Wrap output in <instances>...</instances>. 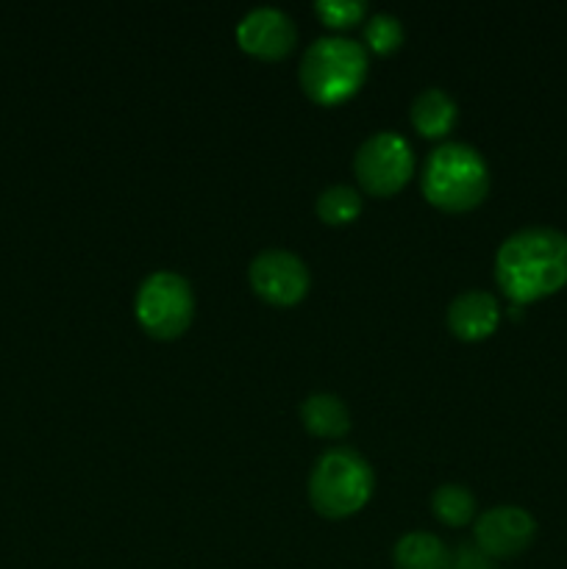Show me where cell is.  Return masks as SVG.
Listing matches in <instances>:
<instances>
[{
  "mask_svg": "<svg viewBox=\"0 0 567 569\" xmlns=\"http://www.w3.org/2000/svg\"><path fill=\"white\" fill-rule=\"evenodd\" d=\"M495 281L515 306L559 292L567 283V233L548 226L509 233L495 253Z\"/></svg>",
  "mask_w": 567,
  "mask_h": 569,
  "instance_id": "6da1fadb",
  "label": "cell"
},
{
  "mask_svg": "<svg viewBox=\"0 0 567 569\" xmlns=\"http://www.w3.org/2000/svg\"><path fill=\"white\" fill-rule=\"evenodd\" d=\"M420 189L431 206L442 211L476 209L489 192V167L467 142H439L426 156Z\"/></svg>",
  "mask_w": 567,
  "mask_h": 569,
  "instance_id": "7a4b0ae2",
  "label": "cell"
},
{
  "mask_svg": "<svg viewBox=\"0 0 567 569\" xmlns=\"http://www.w3.org/2000/svg\"><path fill=\"white\" fill-rule=\"evenodd\" d=\"M300 87L315 103L337 106L354 98L367 78V48L348 37H320L300 59Z\"/></svg>",
  "mask_w": 567,
  "mask_h": 569,
  "instance_id": "3957f363",
  "label": "cell"
},
{
  "mask_svg": "<svg viewBox=\"0 0 567 569\" xmlns=\"http://www.w3.org/2000/svg\"><path fill=\"white\" fill-rule=\"evenodd\" d=\"M376 476L365 456L350 448H331L315 461L309 476V500L317 515L342 520L372 498Z\"/></svg>",
  "mask_w": 567,
  "mask_h": 569,
  "instance_id": "277c9868",
  "label": "cell"
},
{
  "mask_svg": "<svg viewBox=\"0 0 567 569\" xmlns=\"http://www.w3.org/2000/svg\"><path fill=\"white\" fill-rule=\"evenodd\" d=\"M137 320L150 337L176 339L192 326L195 292L192 283L172 270H156L139 283L133 298Z\"/></svg>",
  "mask_w": 567,
  "mask_h": 569,
  "instance_id": "5b68a950",
  "label": "cell"
},
{
  "mask_svg": "<svg viewBox=\"0 0 567 569\" xmlns=\"http://www.w3.org/2000/svg\"><path fill=\"white\" fill-rule=\"evenodd\" d=\"M354 172L361 189L387 198L404 189L415 176V150L409 139L395 131H378L359 144L354 156Z\"/></svg>",
  "mask_w": 567,
  "mask_h": 569,
  "instance_id": "8992f818",
  "label": "cell"
},
{
  "mask_svg": "<svg viewBox=\"0 0 567 569\" xmlns=\"http://www.w3.org/2000/svg\"><path fill=\"white\" fill-rule=\"evenodd\" d=\"M248 281L253 292L270 306H295L309 292V267L298 253L284 248L261 250L248 267Z\"/></svg>",
  "mask_w": 567,
  "mask_h": 569,
  "instance_id": "52a82bcc",
  "label": "cell"
},
{
  "mask_svg": "<svg viewBox=\"0 0 567 569\" xmlns=\"http://www.w3.org/2000/svg\"><path fill=\"white\" fill-rule=\"evenodd\" d=\"M537 533V520L520 506H493L481 511L472 526V539L489 559H511L520 556Z\"/></svg>",
  "mask_w": 567,
  "mask_h": 569,
  "instance_id": "ba28073f",
  "label": "cell"
},
{
  "mask_svg": "<svg viewBox=\"0 0 567 569\" xmlns=\"http://www.w3.org/2000/svg\"><path fill=\"white\" fill-rule=\"evenodd\" d=\"M237 42L245 53L259 56V59L276 61L292 53L298 42V26L292 17L276 6H256L239 20Z\"/></svg>",
  "mask_w": 567,
  "mask_h": 569,
  "instance_id": "9c48e42d",
  "label": "cell"
},
{
  "mask_svg": "<svg viewBox=\"0 0 567 569\" xmlns=\"http://www.w3.org/2000/svg\"><path fill=\"white\" fill-rule=\"evenodd\" d=\"M445 320H448L450 333L456 339H465V342L487 339L489 333H495L500 322L498 298L493 292H484V289H470V292L456 295L450 300Z\"/></svg>",
  "mask_w": 567,
  "mask_h": 569,
  "instance_id": "30bf717a",
  "label": "cell"
},
{
  "mask_svg": "<svg viewBox=\"0 0 567 569\" xmlns=\"http://www.w3.org/2000/svg\"><path fill=\"white\" fill-rule=\"evenodd\" d=\"M398 569H454V553L439 537L428 531H409L392 550Z\"/></svg>",
  "mask_w": 567,
  "mask_h": 569,
  "instance_id": "8fae6325",
  "label": "cell"
},
{
  "mask_svg": "<svg viewBox=\"0 0 567 569\" xmlns=\"http://www.w3.org/2000/svg\"><path fill=\"white\" fill-rule=\"evenodd\" d=\"M459 117V106L445 89L428 87L411 103V126L428 139H439L450 133Z\"/></svg>",
  "mask_w": 567,
  "mask_h": 569,
  "instance_id": "7c38bea8",
  "label": "cell"
},
{
  "mask_svg": "<svg viewBox=\"0 0 567 569\" xmlns=\"http://www.w3.org/2000/svg\"><path fill=\"white\" fill-rule=\"evenodd\" d=\"M300 420L304 428L315 437L337 439L350 431V411L342 403V398L331 392H317L300 403Z\"/></svg>",
  "mask_w": 567,
  "mask_h": 569,
  "instance_id": "4fadbf2b",
  "label": "cell"
},
{
  "mask_svg": "<svg viewBox=\"0 0 567 569\" xmlns=\"http://www.w3.org/2000/svg\"><path fill=\"white\" fill-rule=\"evenodd\" d=\"M317 217L328 226H348L361 214V194L350 183H334L317 194Z\"/></svg>",
  "mask_w": 567,
  "mask_h": 569,
  "instance_id": "5bb4252c",
  "label": "cell"
},
{
  "mask_svg": "<svg viewBox=\"0 0 567 569\" xmlns=\"http://www.w3.org/2000/svg\"><path fill=\"white\" fill-rule=\"evenodd\" d=\"M431 509L437 520H442L445 526L459 528L476 517V498L461 483H442V487L434 489Z\"/></svg>",
  "mask_w": 567,
  "mask_h": 569,
  "instance_id": "9a60e30c",
  "label": "cell"
},
{
  "mask_svg": "<svg viewBox=\"0 0 567 569\" xmlns=\"http://www.w3.org/2000/svg\"><path fill=\"white\" fill-rule=\"evenodd\" d=\"M406 31L404 22L395 14H387V11H376L365 20V42L372 53L389 56L404 44Z\"/></svg>",
  "mask_w": 567,
  "mask_h": 569,
  "instance_id": "2e32d148",
  "label": "cell"
},
{
  "mask_svg": "<svg viewBox=\"0 0 567 569\" xmlns=\"http://www.w3.org/2000/svg\"><path fill=\"white\" fill-rule=\"evenodd\" d=\"M317 17L331 28H350L367 17L365 0H317Z\"/></svg>",
  "mask_w": 567,
  "mask_h": 569,
  "instance_id": "e0dca14e",
  "label": "cell"
}]
</instances>
